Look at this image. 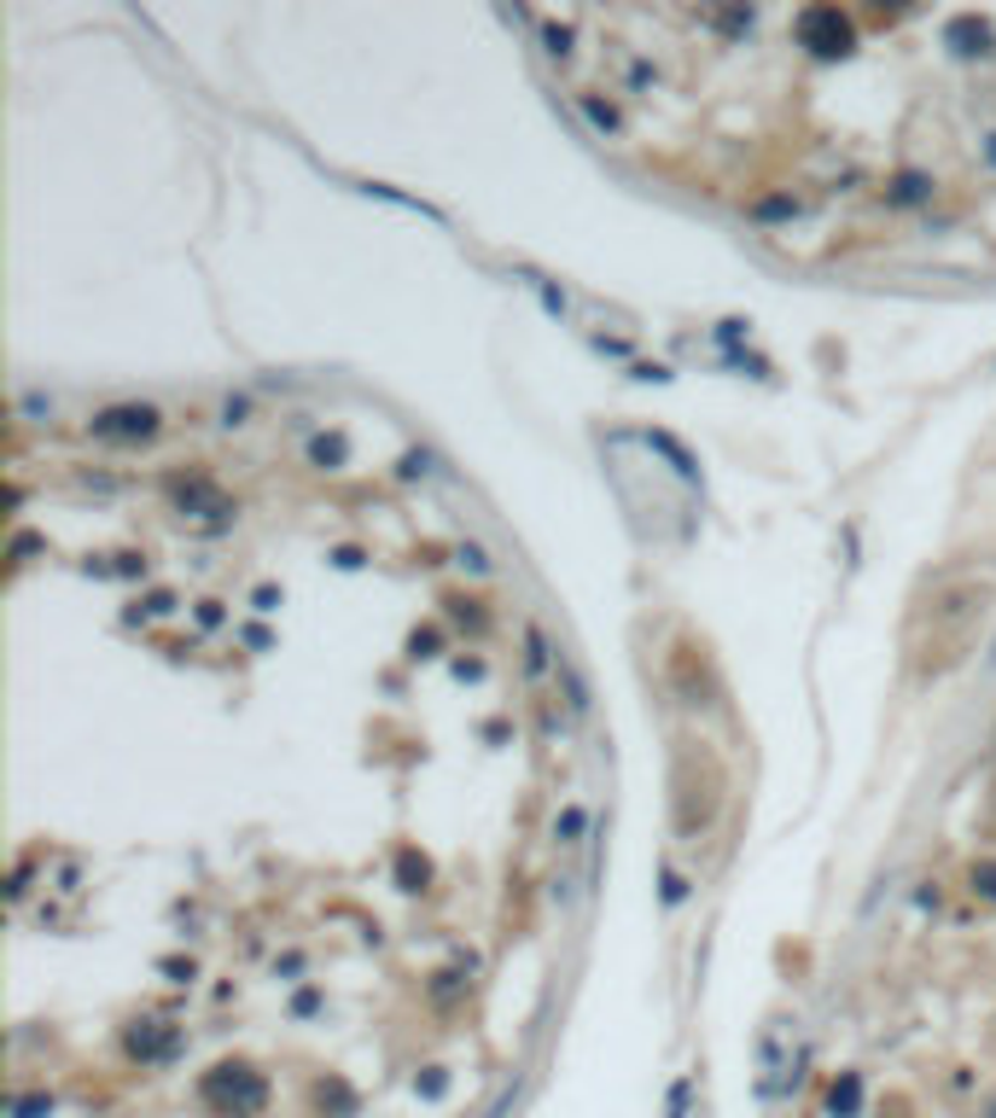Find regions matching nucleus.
I'll return each instance as SVG.
<instances>
[{
	"instance_id": "1",
	"label": "nucleus",
	"mask_w": 996,
	"mask_h": 1118,
	"mask_svg": "<svg viewBox=\"0 0 996 1118\" xmlns=\"http://www.w3.org/2000/svg\"><path fill=\"white\" fill-rule=\"evenodd\" d=\"M799 36H804V47H816V53H846L851 47V24L839 19L834 7H810V12H799Z\"/></svg>"
},
{
	"instance_id": "2",
	"label": "nucleus",
	"mask_w": 996,
	"mask_h": 1118,
	"mask_svg": "<svg viewBox=\"0 0 996 1118\" xmlns=\"http://www.w3.org/2000/svg\"><path fill=\"white\" fill-rule=\"evenodd\" d=\"M151 432H158L151 409H106L94 420V437H151Z\"/></svg>"
},
{
	"instance_id": "3",
	"label": "nucleus",
	"mask_w": 996,
	"mask_h": 1118,
	"mask_svg": "<svg viewBox=\"0 0 996 1118\" xmlns=\"http://www.w3.org/2000/svg\"><path fill=\"white\" fill-rule=\"evenodd\" d=\"M926 193H933V186H926L921 175H898V181H891V193H886V198H891V205H921Z\"/></svg>"
},
{
	"instance_id": "4",
	"label": "nucleus",
	"mask_w": 996,
	"mask_h": 1118,
	"mask_svg": "<svg viewBox=\"0 0 996 1118\" xmlns=\"http://www.w3.org/2000/svg\"><path fill=\"white\" fill-rule=\"evenodd\" d=\"M973 886H979V891H985V897H996V868H985V874H979V879H973Z\"/></svg>"
},
{
	"instance_id": "5",
	"label": "nucleus",
	"mask_w": 996,
	"mask_h": 1118,
	"mask_svg": "<svg viewBox=\"0 0 996 1118\" xmlns=\"http://www.w3.org/2000/svg\"><path fill=\"white\" fill-rule=\"evenodd\" d=\"M985 158H991V163H996V134H991V141H985Z\"/></svg>"
}]
</instances>
